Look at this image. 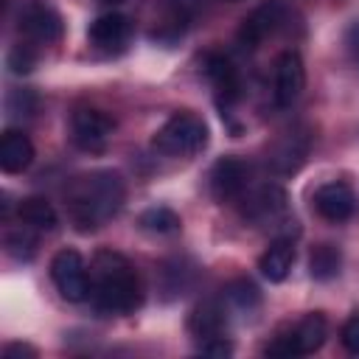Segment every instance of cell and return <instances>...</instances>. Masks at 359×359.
<instances>
[{"mask_svg":"<svg viewBox=\"0 0 359 359\" xmlns=\"http://www.w3.org/2000/svg\"><path fill=\"white\" fill-rule=\"evenodd\" d=\"M224 325H227V314H224V306L219 300H202L188 317V331L199 342H208L213 337H224Z\"/></svg>","mask_w":359,"mask_h":359,"instance_id":"cell-16","label":"cell"},{"mask_svg":"<svg viewBox=\"0 0 359 359\" xmlns=\"http://www.w3.org/2000/svg\"><path fill=\"white\" fill-rule=\"evenodd\" d=\"M6 252L17 261H31L36 252V230L28 224L8 230L6 233Z\"/></svg>","mask_w":359,"mask_h":359,"instance_id":"cell-23","label":"cell"},{"mask_svg":"<svg viewBox=\"0 0 359 359\" xmlns=\"http://www.w3.org/2000/svg\"><path fill=\"white\" fill-rule=\"evenodd\" d=\"M160 278H163V292H168V297H171V294H182L191 286L194 269H185L182 261H171V264H163Z\"/></svg>","mask_w":359,"mask_h":359,"instance_id":"cell-24","label":"cell"},{"mask_svg":"<svg viewBox=\"0 0 359 359\" xmlns=\"http://www.w3.org/2000/svg\"><path fill=\"white\" fill-rule=\"evenodd\" d=\"M342 266V252L334 244H317L309 255V275L314 280H331L339 275Z\"/></svg>","mask_w":359,"mask_h":359,"instance_id":"cell-20","label":"cell"},{"mask_svg":"<svg viewBox=\"0 0 359 359\" xmlns=\"http://www.w3.org/2000/svg\"><path fill=\"white\" fill-rule=\"evenodd\" d=\"M328 337V323L320 311H311L306 314L292 331L275 337L269 345H266V356H306V353H314Z\"/></svg>","mask_w":359,"mask_h":359,"instance_id":"cell-4","label":"cell"},{"mask_svg":"<svg viewBox=\"0 0 359 359\" xmlns=\"http://www.w3.org/2000/svg\"><path fill=\"white\" fill-rule=\"evenodd\" d=\"M98 3H104V6H118V3H123V0H98Z\"/></svg>","mask_w":359,"mask_h":359,"instance_id":"cell-31","label":"cell"},{"mask_svg":"<svg viewBox=\"0 0 359 359\" xmlns=\"http://www.w3.org/2000/svg\"><path fill=\"white\" fill-rule=\"evenodd\" d=\"M87 36H90V42H93L98 50H121V48L129 42V36H132V22H129V17H123V14H118V11L101 14V17L90 25Z\"/></svg>","mask_w":359,"mask_h":359,"instance_id":"cell-15","label":"cell"},{"mask_svg":"<svg viewBox=\"0 0 359 359\" xmlns=\"http://www.w3.org/2000/svg\"><path fill=\"white\" fill-rule=\"evenodd\" d=\"M224 300H227L236 311H241V314H252V311L261 306V292H258V286H255L252 280L238 278V280L227 283V289H224Z\"/></svg>","mask_w":359,"mask_h":359,"instance_id":"cell-21","label":"cell"},{"mask_svg":"<svg viewBox=\"0 0 359 359\" xmlns=\"http://www.w3.org/2000/svg\"><path fill=\"white\" fill-rule=\"evenodd\" d=\"M34 65H36V53H34V48L31 45H14L11 50H8V56H6V67L11 70V73H17V76H22V73H31L34 70Z\"/></svg>","mask_w":359,"mask_h":359,"instance_id":"cell-26","label":"cell"},{"mask_svg":"<svg viewBox=\"0 0 359 359\" xmlns=\"http://www.w3.org/2000/svg\"><path fill=\"white\" fill-rule=\"evenodd\" d=\"M137 224H140V230H146L151 236H171V233L180 230L182 222L171 208H149V210L140 213Z\"/></svg>","mask_w":359,"mask_h":359,"instance_id":"cell-22","label":"cell"},{"mask_svg":"<svg viewBox=\"0 0 359 359\" xmlns=\"http://www.w3.org/2000/svg\"><path fill=\"white\" fill-rule=\"evenodd\" d=\"M17 216H20L22 224H28L34 230H56V224H59V216H56L53 205L42 196L22 199L20 208H17Z\"/></svg>","mask_w":359,"mask_h":359,"instance_id":"cell-19","label":"cell"},{"mask_svg":"<svg viewBox=\"0 0 359 359\" xmlns=\"http://www.w3.org/2000/svg\"><path fill=\"white\" fill-rule=\"evenodd\" d=\"M205 76L210 79L213 93H216V104L222 109H230L241 98V76H238L236 65L227 56L210 53L205 59Z\"/></svg>","mask_w":359,"mask_h":359,"instance_id":"cell-14","label":"cell"},{"mask_svg":"<svg viewBox=\"0 0 359 359\" xmlns=\"http://www.w3.org/2000/svg\"><path fill=\"white\" fill-rule=\"evenodd\" d=\"M342 345H345V351L348 353H353V356H359V311L356 314H351L348 320H345V325H342Z\"/></svg>","mask_w":359,"mask_h":359,"instance_id":"cell-27","label":"cell"},{"mask_svg":"<svg viewBox=\"0 0 359 359\" xmlns=\"http://www.w3.org/2000/svg\"><path fill=\"white\" fill-rule=\"evenodd\" d=\"M151 146L165 157H194L208 146V126L194 112H174L154 132Z\"/></svg>","mask_w":359,"mask_h":359,"instance_id":"cell-3","label":"cell"},{"mask_svg":"<svg viewBox=\"0 0 359 359\" xmlns=\"http://www.w3.org/2000/svg\"><path fill=\"white\" fill-rule=\"evenodd\" d=\"M90 303L98 314H132L143 303L140 278L121 252H95L90 266Z\"/></svg>","mask_w":359,"mask_h":359,"instance_id":"cell-1","label":"cell"},{"mask_svg":"<svg viewBox=\"0 0 359 359\" xmlns=\"http://www.w3.org/2000/svg\"><path fill=\"white\" fill-rule=\"evenodd\" d=\"M199 351L208 353V356H230L233 353V345L224 337H213L208 342H199Z\"/></svg>","mask_w":359,"mask_h":359,"instance_id":"cell-28","label":"cell"},{"mask_svg":"<svg viewBox=\"0 0 359 359\" xmlns=\"http://www.w3.org/2000/svg\"><path fill=\"white\" fill-rule=\"evenodd\" d=\"M17 28H20V34H22L28 42L50 45V42H56V39L62 36V17H59L56 8H50L48 3L31 0V3L22 6Z\"/></svg>","mask_w":359,"mask_h":359,"instance_id":"cell-9","label":"cell"},{"mask_svg":"<svg viewBox=\"0 0 359 359\" xmlns=\"http://www.w3.org/2000/svg\"><path fill=\"white\" fill-rule=\"evenodd\" d=\"M292 264H294V244L292 238H278L266 247V252L258 258V269L266 280L272 283H280L286 280V275L292 272Z\"/></svg>","mask_w":359,"mask_h":359,"instance_id":"cell-18","label":"cell"},{"mask_svg":"<svg viewBox=\"0 0 359 359\" xmlns=\"http://www.w3.org/2000/svg\"><path fill=\"white\" fill-rule=\"evenodd\" d=\"M50 278L59 294L70 303H81L90 297V272L84 258L76 250H59L50 261Z\"/></svg>","mask_w":359,"mask_h":359,"instance_id":"cell-5","label":"cell"},{"mask_svg":"<svg viewBox=\"0 0 359 359\" xmlns=\"http://www.w3.org/2000/svg\"><path fill=\"white\" fill-rule=\"evenodd\" d=\"M112 129H115L112 118L101 109H93V107L76 109L70 118V137L84 151H101L109 143Z\"/></svg>","mask_w":359,"mask_h":359,"instance_id":"cell-8","label":"cell"},{"mask_svg":"<svg viewBox=\"0 0 359 359\" xmlns=\"http://www.w3.org/2000/svg\"><path fill=\"white\" fill-rule=\"evenodd\" d=\"M252 168L241 157H222L210 168V191L219 202H236L250 191Z\"/></svg>","mask_w":359,"mask_h":359,"instance_id":"cell-6","label":"cell"},{"mask_svg":"<svg viewBox=\"0 0 359 359\" xmlns=\"http://www.w3.org/2000/svg\"><path fill=\"white\" fill-rule=\"evenodd\" d=\"M311 205H314L317 216H323V219L331 222V224H339V222L351 219L353 205H356V196H353V191H351L348 182L334 180V182H323V185L314 191Z\"/></svg>","mask_w":359,"mask_h":359,"instance_id":"cell-12","label":"cell"},{"mask_svg":"<svg viewBox=\"0 0 359 359\" xmlns=\"http://www.w3.org/2000/svg\"><path fill=\"white\" fill-rule=\"evenodd\" d=\"M345 45H348V53H351V59L359 65V20L348 28V34H345Z\"/></svg>","mask_w":359,"mask_h":359,"instance_id":"cell-30","label":"cell"},{"mask_svg":"<svg viewBox=\"0 0 359 359\" xmlns=\"http://www.w3.org/2000/svg\"><path fill=\"white\" fill-rule=\"evenodd\" d=\"M34 163V143L28 140V135L8 129L0 137V168L6 174H20Z\"/></svg>","mask_w":359,"mask_h":359,"instance_id":"cell-17","label":"cell"},{"mask_svg":"<svg viewBox=\"0 0 359 359\" xmlns=\"http://www.w3.org/2000/svg\"><path fill=\"white\" fill-rule=\"evenodd\" d=\"M6 112L8 118H31L36 112V95L34 90H11L6 98Z\"/></svg>","mask_w":359,"mask_h":359,"instance_id":"cell-25","label":"cell"},{"mask_svg":"<svg viewBox=\"0 0 359 359\" xmlns=\"http://www.w3.org/2000/svg\"><path fill=\"white\" fill-rule=\"evenodd\" d=\"M309 149H311V135H309V129L294 126V129L283 132V135L275 140V146H272V151H269V168H272L275 174H280V177H289V174H294V171L306 163Z\"/></svg>","mask_w":359,"mask_h":359,"instance_id":"cell-10","label":"cell"},{"mask_svg":"<svg viewBox=\"0 0 359 359\" xmlns=\"http://www.w3.org/2000/svg\"><path fill=\"white\" fill-rule=\"evenodd\" d=\"M280 22H283V3L280 0H269V3H264L258 8H252L244 17V22L238 28V42L244 48H258L266 36H272L280 28Z\"/></svg>","mask_w":359,"mask_h":359,"instance_id":"cell-13","label":"cell"},{"mask_svg":"<svg viewBox=\"0 0 359 359\" xmlns=\"http://www.w3.org/2000/svg\"><path fill=\"white\" fill-rule=\"evenodd\" d=\"M241 213L247 222H252L255 227H266V224H278L286 216V191L275 182L261 185L255 191H247L241 196Z\"/></svg>","mask_w":359,"mask_h":359,"instance_id":"cell-7","label":"cell"},{"mask_svg":"<svg viewBox=\"0 0 359 359\" xmlns=\"http://www.w3.org/2000/svg\"><path fill=\"white\" fill-rule=\"evenodd\" d=\"M67 216L76 230L90 233L107 224L123 205V180L118 171H90L73 180L67 188Z\"/></svg>","mask_w":359,"mask_h":359,"instance_id":"cell-2","label":"cell"},{"mask_svg":"<svg viewBox=\"0 0 359 359\" xmlns=\"http://www.w3.org/2000/svg\"><path fill=\"white\" fill-rule=\"evenodd\" d=\"M306 84V67L297 50H283L275 59V79H272V95L278 107H292Z\"/></svg>","mask_w":359,"mask_h":359,"instance_id":"cell-11","label":"cell"},{"mask_svg":"<svg viewBox=\"0 0 359 359\" xmlns=\"http://www.w3.org/2000/svg\"><path fill=\"white\" fill-rule=\"evenodd\" d=\"M3 356H6V359H22V356L34 359V356H36V348H34V345H25V342H11V345H6Z\"/></svg>","mask_w":359,"mask_h":359,"instance_id":"cell-29","label":"cell"}]
</instances>
